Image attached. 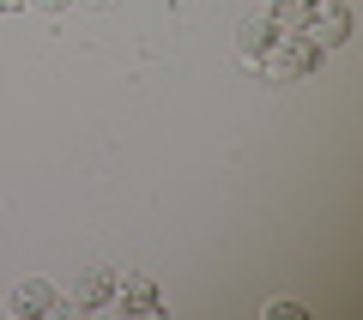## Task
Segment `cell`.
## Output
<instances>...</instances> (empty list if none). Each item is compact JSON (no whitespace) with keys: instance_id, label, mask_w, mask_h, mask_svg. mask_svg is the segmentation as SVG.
Here are the masks:
<instances>
[{"instance_id":"1","label":"cell","mask_w":363,"mask_h":320,"mask_svg":"<svg viewBox=\"0 0 363 320\" xmlns=\"http://www.w3.org/2000/svg\"><path fill=\"white\" fill-rule=\"evenodd\" d=\"M327 67V49L309 30H272V42L255 55V73L267 85H291V79H315Z\"/></svg>"},{"instance_id":"2","label":"cell","mask_w":363,"mask_h":320,"mask_svg":"<svg viewBox=\"0 0 363 320\" xmlns=\"http://www.w3.org/2000/svg\"><path fill=\"white\" fill-rule=\"evenodd\" d=\"M116 272L109 266H85V272H73V290H67V308L73 314H104V308H116Z\"/></svg>"},{"instance_id":"3","label":"cell","mask_w":363,"mask_h":320,"mask_svg":"<svg viewBox=\"0 0 363 320\" xmlns=\"http://www.w3.org/2000/svg\"><path fill=\"white\" fill-rule=\"evenodd\" d=\"M6 308H13L18 320H49V314H67V296L55 290L49 278H25L13 296H6Z\"/></svg>"},{"instance_id":"4","label":"cell","mask_w":363,"mask_h":320,"mask_svg":"<svg viewBox=\"0 0 363 320\" xmlns=\"http://www.w3.org/2000/svg\"><path fill=\"white\" fill-rule=\"evenodd\" d=\"M303 30H309V37L321 42V49H339V42L351 37V13H345V6H333V0H327V6H315V18H309V25H303Z\"/></svg>"},{"instance_id":"5","label":"cell","mask_w":363,"mask_h":320,"mask_svg":"<svg viewBox=\"0 0 363 320\" xmlns=\"http://www.w3.org/2000/svg\"><path fill=\"white\" fill-rule=\"evenodd\" d=\"M116 302H121V314H157V308H164V296H157L152 278H140V272H133L128 284H116Z\"/></svg>"},{"instance_id":"6","label":"cell","mask_w":363,"mask_h":320,"mask_svg":"<svg viewBox=\"0 0 363 320\" xmlns=\"http://www.w3.org/2000/svg\"><path fill=\"white\" fill-rule=\"evenodd\" d=\"M315 6H321V0H272V6H267V25L272 30H303L315 18Z\"/></svg>"},{"instance_id":"7","label":"cell","mask_w":363,"mask_h":320,"mask_svg":"<svg viewBox=\"0 0 363 320\" xmlns=\"http://www.w3.org/2000/svg\"><path fill=\"white\" fill-rule=\"evenodd\" d=\"M272 42V25H267V13H248L242 25H236V55H242V61H255L260 49H267Z\"/></svg>"},{"instance_id":"8","label":"cell","mask_w":363,"mask_h":320,"mask_svg":"<svg viewBox=\"0 0 363 320\" xmlns=\"http://www.w3.org/2000/svg\"><path fill=\"white\" fill-rule=\"evenodd\" d=\"M30 6H43V13H67L73 0H30Z\"/></svg>"},{"instance_id":"9","label":"cell","mask_w":363,"mask_h":320,"mask_svg":"<svg viewBox=\"0 0 363 320\" xmlns=\"http://www.w3.org/2000/svg\"><path fill=\"white\" fill-rule=\"evenodd\" d=\"M30 0H0V13H25Z\"/></svg>"},{"instance_id":"10","label":"cell","mask_w":363,"mask_h":320,"mask_svg":"<svg viewBox=\"0 0 363 320\" xmlns=\"http://www.w3.org/2000/svg\"><path fill=\"white\" fill-rule=\"evenodd\" d=\"M85 6H97V13H109V6H116V0H85Z\"/></svg>"}]
</instances>
